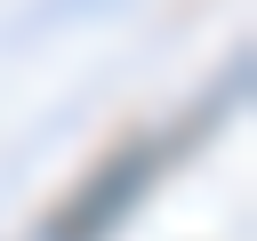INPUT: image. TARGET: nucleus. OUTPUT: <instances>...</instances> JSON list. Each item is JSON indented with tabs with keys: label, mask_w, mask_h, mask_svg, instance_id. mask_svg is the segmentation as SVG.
Instances as JSON below:
<instances>
[{
	"label": "nucleus",
	"mask_w": 257,
	"mask_h": 241,
	"mask_svg": "<svg viewBox=\"0 0 257 241\" xmlns=\"http://www.w3.org/2000/svg\"><path fill=\"white\" fill-rule=\"evenodd\" d=\"M153 177H161V145H128V153H112L56 217H48V241H112V225L153 193Z\"/></svg>",
	"instance_id": "f257e3e1"
}]
</instances>
